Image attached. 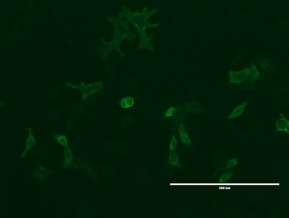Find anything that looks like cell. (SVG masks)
<instances>
[{
    "instance_id": "1",
    "label": "cell",
    "mask_w": 289,
    "mask_h": 218,
    "mask_svg": "<svg viewBox=\"0 0 289 218\" xmlns=\"http://www.w3.org/2000/svg\"><path fill=\"white\" fill-rule=\"evenodd\" d=\"M248 67H245L242 70L238 71H229L230 82L232 83H241L246 80L248 78Z\"/></svg>"
},
{
    "instance_id": "2",
    "label": "cell",
    "mask_w": 289,
    "mask_h": 218,
    "mask_svg": "<svg viewBox=\"0 0 289 218\" xmlns=\"http://www.w3.org/2000/svg\"><path fill=\"white\" fill-rule=\"evenodd\" d=\"M275 126L277 131L286 132L289 133V121L287 118L283 117L276 122Z\"/></svg>"
},
{
    "instance_id": "3",
    "label": "cell",
    "mask_w": 289,
    "mask_h": 218,
    "mask_svg": "<svg viewBox=\"0 0 289 218\" xmlns=\"http://www.w3.org/2000/svg\"><path fill=\"white\" fill-rule=\"evenodd\" d=\"M260 75V72L256 68L255 65H252L250 67H248L247 79H248L250 81H253V82L256 81L258 79H259Z\"/></svg>"
},
{
    "instance_id": "4",
    "label": "cell",
    "mask_w": 289,
    "mask_h": 218,
    "mask_svg": "<svg viewBox=\"0 0 289 218\" xmlns=\"http://www.w3.org/2000/svg\"><path fill=\"white\" fill-rule=\"evenodd\" d=\"M248 104V101H247L243 103L242 105H240L239 106L236 107L235 110L232 112V113L228 117L227 120L235 118L236 117H239V116L240 115L244 110L246 106Z\"/></svg>"
},
{
    "instance_id": "5",
    "label": "cell",
    "mask_w": 289,
    "mask_h": 218,
    "mask_svg": "<svg viewBox=\"0 0 289 218\" xmlns=\"http://www.w3.org/2000/svg\"><path fill=\"white\" fill-rule=\"evenodd\" d=\"M179 133L181 136L182 142L187 145H190L191 144V141L187 135L185 131V128L183 127V124H181L179 128Z\"/></svg>"
},
{
    "instance_id": "6",
    "label": "cell",
    "mask_w": 289,
    "mask_h": 218,
    "mask_svg": "<svg viewBox=\"0 0 289 218\" xmlns=\"http://www.w3.org/2000/svg\"><path fill=\"white\" fill-rule=\"evenodd\" d=\"M134 104V100L131 97H127L122 98L120 100V106L124 109H128L133 106Z\"/></svg>"
},
{
    "instance_id": "7",
    "label": "cell",
    "mask_w": 289,
    "mask_h": 218,
    "mask_svg": "<svg viewBox=\"0 0 289 218\" xmlns=\"http://www.w3.org/2000/svg\"><path fill=\"white\" fill-rule=\"evenodd\" d=\"M244 59L243 56L242 55H236L232 61V64L234 66L240 65L243 62Z\"/></svg>"
},
{
    "instance_id": "8",
    "label": "cell",
    "mask_w": 289,
    "mask_h": 218,
    "mask_svg": "<svg viewBox=\"0 0 289 218\" xmlns=\"http://www.w3.org/2000/svg\"><path fill=\"white\" fill-rule=\"evenodd\" d=\"M238 160L237 159H233L229 160L227 162L226 169H229L235 166L238 164Z\"/></svg>"
},
{
    "instance_id": "9",
    "label": "cell",
    "mask_w": 289,
    "mask_h": 218,
    "mask_svg": "<svg viewBox=\"0 0 289 218\" xmlns=\"http://www.w3.org/2000/svg\"><path fill=\"white\" fill-rule=\"evenodd\" d=\"M234 175V173L233 172L228 173L226 174H223V175L219 178V181H227L229 180L231 178H232Z\"/></svg>"
},
{
    "instance_id": "10",
    "label": "cell",
    "mask_w": 289,
    "mask_h": 218,
    "mask_svg": "<svg viewBox=\"0 0 289 218\" xmlns=\"http://www.w3.org/2000/svg\"><path fill=\"white\" fill-rule=\"evenodd\" d=\"M177 111L174 107H172L169 108V109L166 112L165 114V117L173 116V115L176 113Z\"/></svg>"
},
{
    "instance_id": "11",
    "label": "cell",
    "mask_w": 289,
    "mask_h": 218,
    "mask_svg": "<svg viewBox=\"0 0 289 218\" xmlns=\"http://www.w3.org/2000/svg\"><path fill=\"white\" fill-rule=\"evenodd\" d=\"M177 146V141L175 139L174 136H172V139H171V143L170 144V152H173V150H175L176 146Z\"/></svg>"
},
{
    "instance_id": "12",
    "label": "cell",
    "mask_w": 289,
    "mask_h": 218,
    "mask_svg": "<svg viewBox=\"0 0 289 218\" xmlns=\"http://www.w3.org/2000/svg\"><path fill=\"white\" fill-rule=\"evenodd\" d=\"M269 64V60L268 59H264L261 61L260 64L261 67L263 69H265L266 67H267Z\"/></svg>"
}]
</instances>
